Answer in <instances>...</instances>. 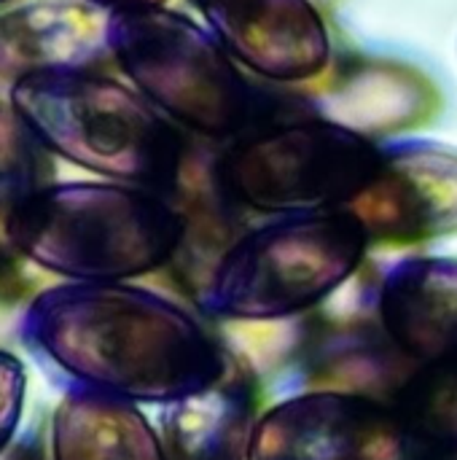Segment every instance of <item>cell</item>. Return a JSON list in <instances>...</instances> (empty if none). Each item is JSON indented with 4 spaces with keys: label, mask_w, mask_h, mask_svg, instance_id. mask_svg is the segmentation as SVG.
Listing matches in <instances>:
<instances>
[{
    "label": "cell",
    "mask_w": 457,
    "mask_h": 460,
    "mask_svg": "<svg viewBox=\"0 0 457 460\" xmlns=\"http://www.w3.org/2000/svg\"><path fill=\"white\" fill-rule=\"evenodd\" d=\"M51 460H170L159 426L132 404L67 391L51 418Z\"/></svg>",
    "instance_id": "obj_12"
},
{
    "label": "cell",
    "mask_w": 457,
    "mask_h": 460,
    "mask_svg": "<svg viewBox=\"0 0 457 460\" xmlns=\"http://www.w3.org/2000/svg\"><path fill=\"white\" fill-rule=\"evenodd\" d=\"M382 148L334 121L259 127L218 162L221 191L256 213L345 210L369 186Z\"/></svg>",
    "instance_id": "obj_6"
},
{
    "label": "cell",
    "mask_w": 457,
    "mask_h": 460,
    "mask_svg": "<svg viewBox=\"0 0 457 460\" xmlns=\"http://www.w3.org/2000/svg\"><path fill=\"white\" fill-rule=\"evenodd\" d=\"M54 181L51 154L27 129L8 100H0V221L13 202Z\"/></svg>",
    "instance_id": "obj_15"
},
{
    "label": "cell",
    "mask_w": 457,
    "mask_h": 460,
    "mask_svg": "<svg viewBox=\"0 0 457 460\" xmlns=\"http://www.w3.org/2000/svg\"><path fill=\"white\" fill-rule=\"evenodd\" d=\"M8 102L51 156L164 197L178 186L183 137L175 121L105 70L35 73Z\"/></svg>",
    "instance_id": "obj_4"
},
{
    "label": "cell",
    "mask_w": 457,
    "mask_h": 460,
    "mask_svg": "<svg viewBox=\"0 0 457 460\" xmlns=\"http://www.w3.org/2000/svg\"><path fill=\"white\" fill-rule=\"evenodd\" d=\"M372 243L347 210L291 213L232 240L202 278V318L267 326L326 305L366 261Z\"/></svg>",
    "instance_id": "obj_3"
},
{
    "label": "cell",
    "mask_w": 457,
    "mask_h": 460,
    "mask_svg": "<svg viewBox=\"0 0 457 460\" xmlns=\"http://www.w3.org/2000/svg\"><path fill=\"white\" fill-rule=\"evenodd\" d=\"M27 350L67 391L167 407L218 385L232 353L170 296L132 283H59L19 323Z\"/></svg>",
    "instance_id": "obj_1"
},
{
    "label": "cell",
    "mask_w": 457,
    "mask_h": 460,
    "mask_svg": "<svg viewBox=\"0 0 457 460\" xmlns=\"http://www.w3.org/2000/svg\"><path fill=\"white\" fill-rule=\"evenodd\" d=\"M3 232L19 259L57 278L132 283L175 261L186 218L143 186L51 181L11 205Z\"/></svg>",
    "instance_id": "obj_2"
},
{
    "label": "cell",
    "mask_w": 457,
    "mask_h": 460,
    "mask_svg": "<svg viewBox=\"0 0 457 460\" xmlns=\"http://www.w3.org/2000/svg\"><path fill=\"white\" fill-rule=\"evenodd\" d=\"M11 245L5 243V232H3V221H0V272H3V267H5V261L11 259Z\"/></svg>",
    "instance_id": "obj_19"
},
{
    "label": "cell",
    "mask_w": 457,
    "mask_h": 460,
    "mask_svg": "<svg viewBox=\"0 0 457 460\" xmlns=\"http://www.w3.org/2000/svg\"><path fill=\"white\" fill-rule=\"evenodd\" d=\"M229 375L189 399L162 407L159 431L170 460H248L259 402L250 380Z\"/></svg>",
    "instance_id": "obj_13"
},
{
    "label": "cell",
    "mask_w": 457,
    "mask_h": 460,
    "mask_svg": "<svg viewBox=\"0 0 457 460\" xmlns=\"http://www.w3.org/2000/svg\"><path fill=\"white\" fill-rule=\"evenodd\" d=\"M0 3H8V0H0Z\"/></svg>",
    "instance_id": "obj_20"
},
{
    "label": "cell",
    "mask_w": 457,
    "mask_h": 460,
    "mask_svg": "<svg viewBox=\"0 0 457 460\" xmlns=\"http://www.w3.org/2000/svg\"><path fill=\"white\" fill-rule=\"evenodd\" d=\"M374 321L409 364L457 350V259L409 256L393 261L374 291Z\"/></svg>",
    "instance_id": "obj_11"
},
{
    "label": "cell",
    "mask_w": 457,
    "mask_h": 460,
    "mask_svg": "<svg viewBox=\"0 0 457 460\" xmlns=\"http://www.w3.org/2000/svg\"><path fill=\"white\" fill-rule=\"evenodd\" d=\"M407 460H457V447H415Z\"/></svg>",
    "instance_id": "obj_18"
},
{
    "label": "cell",
    "mask_w": 457,
    "mask_h": 460,
    "mask_svg": "<svg viewBox=\"0 0 457 460\" xmlns=\"http://www.w3.org/2000/svg\"><path fill=\"white\" fill-rule=\"evenodd\" d=\"M210 32L253 73L299 84L321 75L331 38L310 0H194Z\"/></svg>",
    "instance_id": "obj_9"
},
{
    "label": "cell",
    "mask_w": 457,
    "mask_h": 460,
    "mask_svg": "<svg viewBox=\"0 0 457 460\" xmlns=\"http://www.w3.org/2000/svg\"><path fill=\"white\" fill-rule=\"evenodd\" d=\"M24 388H27V375L22 361L13 353L0 350V453L8 447L22 420Z\"/></svg>",
    "instance_id": "obj_16"
},
{
    "label": "cell",
    "mask_w": 457,
    "mask_h": 460,
    "mask_svg": "<svg viewBox=\"0 0 457 460\" xmlns=\"http://www.w3.org/2000/svg\"><path fill=\"white\" fill-rule=\"evenodd\" d=\"M345 210L372 245H420L457 234V148L431 140L382 148L369 186Z\"/></svg>",
    "instance_id": "obj_8"
},
{
    "label": "cell",
    "mask_w": 457,
    "mask_h": 460,
    "mask_svg": "<svg viewBox=\"0 0 457 460\" xmlns=\"http://www.w3.org/2000/svg\"><path fill=\"white\" fill-rule=\"evenodd\" d=\"M110 13L116 11H148V8H164L167 0H89Z\"/></svg>",
    "instance_id": "obj_17"
},
{
    "label": "cell",
    "mask_w": 457,
    "mask_h": 460,
    "mask_svg": "<svg viewBox=\"0 0 457 460\" xmlns=\"http://www.w3.org/2000/svg\"><path fill=\"white\" fill-rule=\"evenodd\" d=\"M415 450L388 402L339 388H296L259 412L248 460H407Z\"/></svg>",
    "instance_id": "obj_7"
},
{
    "label": "cell",
    "mask_w": 457,
    "mask_h": 460,
    "mask_svg": "<svg viewBox=\"0 0 457 460\" xmlns=\"http://www.w3.org/2000/svg\"><path fill=\"white\" fill-rule=\"evenodd\" d=\"M388 404L415 447H457V350L415 364Z\"/></svg>",
    "instance_id": "obj_14"
},
{
    "label": "cell",
    "mask_w": 457,
    "mask_h": 460,
    "mask_svg": "<svg viewBox=\"0 0 457 460\" xmlns=\"http://www.w3.org/2000/svg\"><path fill=\"white\" fill-rule=\"evenodd\" d=\"M110 11L89 0L0 3V100L35 73L105 70Z\"/></svg>",
    "instance_id": "obj_10"
},
{
    "label": "cell",
    "mask_w": 457,
    "mask_h": 460,
    "mask_svg": "<svg viewBox=\"0 0 457 460\" xmlns=\"http://www.w3.org/2000/svg\"><path fill=\"white\" fill-rule=\"evenodd\" d=\"M108 43L119 70L170 121L205 137L245 129L250 86L210 30L170 8L116 11Z\"/></svg>",
    "instance_id": "obj_5"
}]
</instances>
